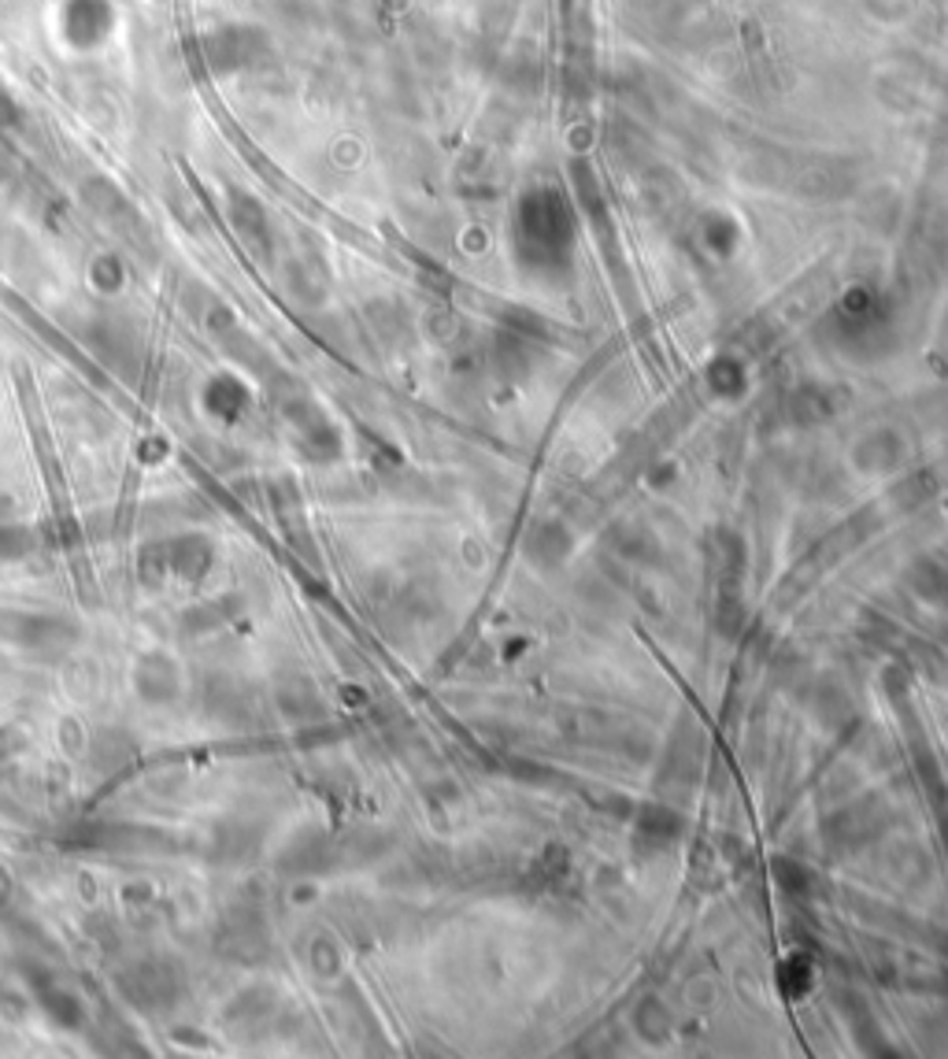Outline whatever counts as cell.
<instances>
[{
	"mask_svg": "<svg viewBox=\"0 0 948 1059\" xmlns=\"http://www.w3.org/2000/svg\"><path fill=\"white\" fill-rule=\"evenodd\" d=\"M19 637L30 648H60L71 641V626L60 619H49V615H30V619L19 623Z\"/></svg>",
	"mask_w": 948,
	"mask_h": 1059,
	"instance_id": "obj_7",
	"label": "cell"
},
{
	"mask_svg": "<svg viewBox=\"0 0 948 1059\" xmlns=\"http://www.w3.org/2000/svg\"><path fill=\"white\" fill-rule=\"evenodd\" d=\"M118 989L126 993V1000L137 1004V1008H167V1004L178 1000L182 993V978L178 970L164 964V959H142V964L126 967L123 978H118Z\"/></svg>",
	"mask_w": 948,
	"mask_h": 1059,
	"instance_id": "obj_1",
	"label": "cell"
},
{
	"mask_svg": "<svg viewBox=\"0 0 948 1059\" xmlns=\"http://www.w3.org/2000/svg\"><path fill=\"white\" fill-rule=\"evenodd\" d=\"M137 689L145 700H171L178 693V667L167 656H145L137 667Z\"/></svg>",
	"mask_w": 948,
	"mask_h": 1059,
	"instance_id": "obj_6",
	"label": "cell"
},
{
	"mask_svg": "<svg viewBox=\"0 0 948 1059\" xmlns=\"http://www.w3.org/2000/svg\"><path fill=\"white\" fill-rule=\"evenodd\" d=\"M212 556H215L212 545L204 542V537L189 534V537H175V542H167V545L148 548V553L142 556V567H145V578L153 575V582L164 578V575L193 582L212 567Z\"/></svg>",
	"mask_w": 948,
	"mask_h": 1059,
	"instance_id": "obj_2",
	"label": "cell"
},
{
	"mask_svg": "<svg viewBox=\"0 0 948 1059\" xmlns=\"http://www.w3.org/2000/svg\"><path fill=\"white\" fill-rule=\"evenodd\" d=\"M204 404L212 408L219 419H237L245 412V404H249V397H245V389L234 382V378H215L208 385V393H204Z\"/></svg>",
	"mask_w": 948,
	"mask_h": 1059,
	"instance_id": "obj_8",
	"label": "cell"
},
{
	"mask_svg": "<svg viewBox=\"0 0 948 1059\" xmlns=\"http://www.w3.org/2000/svg\"><path fill=\"white\" fill-rule=\"evenodd\" d=\"M63 30L71 45H96L112 30V8L107 0H71L63 12Z\"/></svg>",
	"mask_w": 948,
	"mask_h": 1059,
	"instance_id": "obj_4",
	"label": "cell"
},
{
	"mask_svg": "<svg viewBox=\"0 0 948 1059\" xmlns=\"http://www.w3.org/2000/svg\"><path fill=\"white\" fill-rule=\"evenodd\" d=\"M219 948L230 959H256L267 948V931L260 915L253 907H234V915L223 923L219 931Z\"/></svg>",
	"mask_w": 948,
	"mask_h": 1059,
	"instance_id": "obj_3",
	"label": "cell"
},
{
	"mask_svg": "<svg viewBox=\"0 0 948 1059\" xmlns=\"http://www.w3.org/2000/svg\"><path fill=\"white\" fill-rule=\"evenodd\" d=\"M253 849H256V837L245 823H234L226 834L215 837V852H219L223 860H245Z\"/></svg>",
	"mask_w": 948,
	"mask_h": 1059,
	"instance_id": "obj_10",
	"label": "cell"
},
{
	"mask_svg": "<svg viewBox=\"0 0 948 1059\" xmlns=\"http://www.w3.org/2000/svg\"><path fill=\"white\" fill-rule=\"evenodd\" d=\"M253 38L256 30L253 27H241V30H223V34H215L208 41V56L219 71H234V68H245V63H253Z\"/></svg>",
	"mask_w": 948,
	"mask_h": 1059,
	"instance_id": "obj_5",
	"label": "cell"
},
{
	"mask_svg": "<svg viewBox=\"0 0 948 1059\" xmlns=\"http://www.w3.org/2000/svg\"><path fill=\"white\" fill-rule=\"evenodd\" d=\"M41 1008H45L52 1019L56 1022H63V1026H82V1004H79V997L74 993H68V989H60V986H49V989H41Z\"/></svg>",
	"mask_w": 948,
	"mask_h": 1059,
	"instance_id": "obj_9",
	"label": "cell"
}]
</instances>
